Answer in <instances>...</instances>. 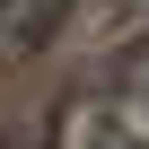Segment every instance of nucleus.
<instances>
[{"label":"nucleus","mask_w":149,"mask_h":149,"mask_svg":"<svg viewBox=\"0 0 149 149\" xmlns=\"http://www.w3.org/2000/svg\"><path fill=\"white\" fill-rule=\"evenodd\" d=\"M26 149H44V140H26Z\"/></svg>","instance_id":"1"}]
</instances>
